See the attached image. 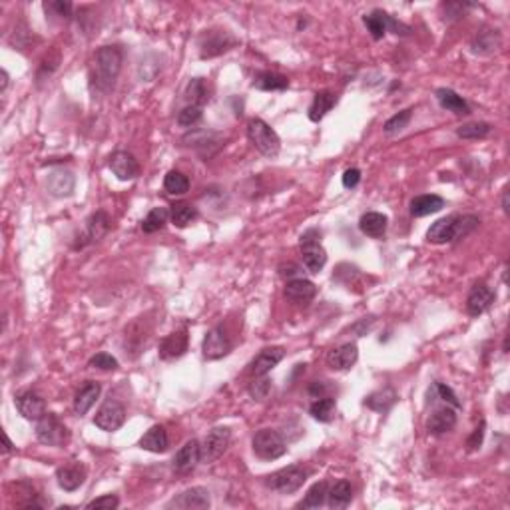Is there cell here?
<instances>
[{
    "label": "cell",
    "instance_id": "cell-47",
    "mask_svg": "<svg viewBox=\"0 0 510 510\" xmlns=\"http://www.w3.org/2000/svg\"><path fill=\"white\" fill-rule=\"evenodd\" d=\"M433 391L439 395V399H441V401H445L446 405H451V407H455V409H460V401H458V397H456L455 391H453L451 387H446L445 383H434Z\"/></svg>",
    "mask_w": 510,
    "mask_h": 510
},
{
    "label": "cell",
    "instance_id": "cell-34",
    "mask_svg": "<svg viewBox=\"0 0 510 510\" xmlns=\"http://www.w3.org/2000/svg\"><path fill=\"white\" fill-rule=\"evenodd\" d=\"M337 412V402L333 397H321V399H315L309 407V415L313 417L315 421L319 423H329L333 421Z\"/></svg>",
    "mask_w": 510,
    "mask_h": 510
},
{
    "label": "cell",
    "instance_id": "cell-8",
    "mask_svg": "<svg viewBox=\"0 0 510 510\" xmlns=\"http://www.w3.org/2000/svg\"><path fill=\"white\" fill-rule=\"evenodd\" d=\"M236 44H238V40L228 30H206L199 36L197 46H199V56L206 60V58H216V56L226 54Z\"/></svg>",
    "mask_w": 510,
    "mask_h": 510
},
{
    "label": "cell",
    "instance_id": "cell-42",
    "mask_svg": "<svg viewBox=\"0 0 510 510\" xmlns=\"http://www.w3.org/2000/svg\"><path fill=\"white\" fill-rule=\"evenodd\" d=\"M185 98H187V102H190L192 106H199V108H202V106L206 104L209 96H207V88L202 78H194V80L187 84Z\"/></svg>",
    "mask_w": 510,
    "mask_h": 510
},
{
    "label": "cell",
    "instance_id": "cell-48",
    "mask_svg": "<svg viewBox=\"0 0 510 510\" xmlns=\"http://www.w3.org/2000/svg\"><path fill=\"white\" fill-rule=\"evenodd\" d=\"M120 506V499L116 494H104L100 499L90 500L86 504V509H98V510H114Z\"/></svg>",
    "mask_w": 510,
    "mask_h": 510
},
{
    "label": "cell",
    "instance_id": "cell-41",
    "mask_svg": "<svg viewBox=\"0 0 510 510\" xmlns=\"http://www.w3.org/2000/svg\"><path fill=\"white\" fill-rule=\"evenodd\" d=\"M163 187H166V192L170 194V196H184L187 194V190H190V180H187V175H184L182 172H168L166 178H163Z\"/></svg>",
    "mask_w": 510,
    "mask_h": 510
},
{
    "label": "cell",
    "instance_id": "cell-30",
    "mask_svg": "<svg viewBox=\"0 0 510 510\" xmlns=\"http://www.w3.org/2000/svg\"><path fill=\"white\" fill-rule=\"evenodd\" d=\"M337 104V94H333L331 90H321L315 94L313 102L309 106V120L311 122H321L325 118L327 114L333 110V106Z\"/></svg>",
    "mask_w": 510,
    "mask_h": 510
},
{
    "label": "cell",
    "instance_id": "cell-39",
    "mask_svg": "<svg viewBox=\"0 0 510 510\" xmlns=\"http://www.w3.org/2000/svg\"><path fill=\"white\" fill-rule=\"evenodd\" d=\"M395 401H397V393L393 391V389H381V391L369 395L365 405L369 409H373V411L387 412L395 405Z\"/></svg>",
    "mask_w": 510,
    "mask_h": 510
},
{
    "label": "cell",
    "instance_id": "cell-14",
    "mask_svg": "<svg viewBox=\"0 0 510 510\" xmlns=\"http://www.w3.org/2000/svg\"><path fill=\"white\" fill-rule=\"evenodd\" d=\"M199 463H202V443L192 439L175 453L172 467L178 475H190Z\"/></svg>",
    "mask_w": 510,
    "mask_h": 510
},
{
    "label": "cell",
    "instance_id": "cell-43",
    "mask_svg": "<svg viewBox=\"0 0 510 510\" xmlns=\"http://www.w3.org/2000/svg\"><path fill=\"white\" fill-rule=\"evenodd\" d=\"M411 118H412V110L411 108L402 110V112L395 114L393 118H389L385 122V128H383V130H385V134H389V136L399 134V132H402L407 126H409Z\"/></svg>",
    "mask_w": 510,
    "mask_h": 510
},
{
    "label": "cell",
    "instance_id": "cell-55",
    "mask_svg": "<svg viewBox=\"0 0 510 510\" xmlns=\"http://www.w3.org/2000/svg\"><path fill=\"white\" fill-rule=\"evenodd\" d=\"M309 395H311L313 399H321V397H327V395H325V385H319V383H311V387H309Z\"/></svg>",
    "mask_w": 510,
    "mask_h": 510
},
{
    "label": "cell",
    "instance_id": "cell-44",
    "mask_svg": "<svg viewBox=\"0 0 510 510\" xmlns=\"http://www.w3.org/2000/svg\"><path fill=\"white\" fill-rule=\"evenodd\" d=\"M202 116H204V112H202L199 106L187 104V106L178 114V124H180L182 128H194L196 124L202 122Z\"/></svg>",
    "mask_w": 510,
    "mask_h": 510
},
{
    "label": "cell",
    "instance_id": "cell-58",
    "mask_svg": "<svg viewBox=\"0 0 510 510\" xmlns=\"http://www.w3.org/2000/svg\"><path fill=\"white\" fill-rule=\"evenodd\" d=\"M6 86H8V74H6V70H2V88H0V90L4 92Z\"/></svg>",
    "mask_w": 510,
    "mask_h": 510
},
{
    "label": "cell",
    "instance_id": "cell-46",
    "mask_svg": "<svg viewBox=\"0 0 510 510\" xmlns=\"http://www.w3.org/2000/svg\"><path fill=\"white\" fill-rule=\"evenodd\" d=\"M270 391H272V383H270V379H265V377H260V379L253 381L250 385V395L253 399H257V401H265Z\"/></svg>",
    "mask_w": 510,
    "mask_h": 510
},
{
    "label": "cell",
    "instance_id": "cell-28",
    "mask_svg": "<svg viewBox=\"0 0 510 510\" xmlns=\"http://www.w3.org/2000/svg\"><path fill=\"white\" fill-rule=\"evenodd\" d=\"M168 446H170V439H168V433H166L162 424H153L152 429H148L140 439V448L156 453V455L166 453Z\"/></svg>",
    "mask_w": 510,
    "mask_h": 510
},
{
    "label": "cell",
    "instance_id": "cell-52",
    "mask_svg": "<svg viewBox=\"0 0 510 510\" xmlns=\"http://www.w3.org/2000/svg\"><path fill=\"white\" fill-rule=\"evenodd\" d=\"M485 427H487V423L480 421V424L475 429V433L470 434V439L467 441L468 451H477L478 446L482 445V439H485Z\"/></svg>",
    "mask_w": 510,
    "mask_h": 510
},
{
    "label": "cell",
    "instance_id": "cell-22",
    "mask_svg": "<svg viewBox=\"0 0 510 510\" xmlns=\"http://www.w3.org/2000/svg\"><path fill=\"white\" fill-rule=\"evenodd\" d=\"M76 187V178L68 170H54L46 180V190L54 197H68L74 194Z\"/></svg>",
    "mask_w": 510,
    "mask_h": 510
},
{
    "label": "cell",
    "instance_id": "cell-5",
    "mask_svg": "<svg viewBox=\"0 0 510 510\" xmlns=\"http://www.w3.org/2000/svg\"><path fill=\"white\" fill-rule=\"evenodd\" d=\"M321 231L319 229H307L301 236V255H303V265L307 272L317 273L325 267L327 263V251L321 245Z\"/></svg>",
    "mask_w": 510,
    "mask_h": 510
},
{
    "label": "cell",
    "instance_id": "cell-18",
    "mask_svg": "<svg viewBox=\"0 0 510 510\" xmlns=\"http://www.w3.org/2000/svg\"><path fill=\"white\" fill-rule=\"evenodd\" d=\"M84 480H86V467L80 463H70L56 470V482L66 492L78 490L84 485Z\"/></svg>",
    "mask_w": 510,
    "mask_h": 510
},
{
    "label": "cell",
    "instance_id": "cell-27",
    "mask_svg": "<svg viewBox=\"0 0 510 510\" xmlns=\"http://www.w3.org/2000/svg\"><path fill=\"white\" fill-rule=\"evenodd\" d=\"M389 228V217L383 216L379 211H367L359 219V229L367 236V238H383L385 231Z\"/></svg>",
    "mask_w": 510,
    "mask_h": 510
},
{
    "label": "cell",
    "instance_id": "cell-17",
    "mask_svg": "<svg viewBox=\"0 0 510 510\" xmlns=\"http://www.w3.org/2000/svg\"><path fill=\"white\" fill-rule=\"evenodd\" d=\"M492 301H494V291L490 289L489 285L485 282L475 283V285L470 287V291H468V297H467L468 315L478 317L480 313H485L490 305H492Z\"/></svg>",
    "mask_w": 510,
    "mask_h": 510
},
{
    "label": "cell",
    "instance_id": "cell-33",
    "mask_svg": "<svg viewBox=\"0 0 510 510\" xmlns=\"http://www.w3.org/2000/svg\"><path fill=\"white\" fill-rule=\"evenodd\" d=\"M253 88L263 90V92H282L289 88V80L283 74L272 72V70H265V72H257L253 76Z\"/></svg>",
    "mask_w": 510,
    "mask_h": 510
},
{
    "label": "cell",
    "instance_id": "cell-56",
    "mask_svg": "<svg viewBox=\"0 0 510 510\" xmlns=\"http://www.w3.org/2000/svg\"><path fill=\"white\" fill-rule=\"evenodd\" d=\"M2 441H4V448H2V453H4V455H11V453H14V445L11 443L8 434L2 433Z\"/></svg>",
    "mask_w": 510,
    "mask_h": 510
},
{
    "label": "cell",
    "instance_id": "cell-20",
    "mask_svg": "<svg viewBox=\"0 0 510 510\" xmlns=\"http://www.w3.org/2000/svg\"><path fill=\"white\" fill-rule=\"evenodd\" d=\"M285 299L291 301L295 305H307L311 303L317 295V287L313 282L303 279V277H297V279H289L285 285Z\"/></svg>",
    "mask_w": 510,
    "mask_h": 510
},
{
    "label": "cell",
    "instance_id": "cell-51",
    "mask_svg": "<svg viewBox=\"0 0 510 510\" xmlns=\"http://www.w3.org/2000/svg\"><path fill=\"white\" fill-rule=\"evenodd\" d=\"M44 8L46 11H54L56 16H62V18H70L72 16V4L70 2H48V4H44Z\"/></svg>",
    "mask_w": 510,
    "mask_h": 510
},
{
    "label": "cell",
    "instance_id": "cell-54",
    "mask_svg": "<svg viewBox=\"0 0 510 510\" xmlns=\"http://www.w3.org/2000/svg\"><path fill=\"white\" fill-rule=\"evenodd\" d=\"M301 273V267L297 265V263H283V265H279V275L282 277H289V279H297V275Z\"/></svg>",
    "mask_w": 510,
    "mask_h": 510
},
{
    "label": "cell",
    "instance_id": "cell-1",
    "mask_svg": "<svg viewBox=\"0 0 510 510\" xmlns=\"http://www.w3.org/2000/svg\"><path fill=\"white\" fill-rule=\"evenodd\" d=\"M122 62H124V52L120 46H102L94 54V62L90 68L92 88H96L102 94H108L118 80Z\"/></svg>",
    "mask_w": 510,
    "mask_h": 510
},
{
    "label": "cell",
    "instance_id": "cell-38",
    "mask_svg": "<svg viewBox=\"0 0 510 510\" xmlns=\"http://www.w3.org/2000/svg\"><path fill=\"white\" fill-rule=\"evenodd\" d=\"M168 219H170V209L168 207H153L152 211L144 217L141 229H144V233H156V231L166 228Z\"/></svg>",
    "mask_w": 510,
    "mask_h": 510
},
{
    "label": "cell",
    "instance_id": "cell-29",
    "mask_svg": "<svg viewBox=\"0 0 510 510\" xmlns=\"http://www.w3.org/2000/svg\"><path fill=\"white\" fill-rule=\"evenodd\" d=\"M100 393H102V387H100L98 383H94V381L84 383L78 389L76 397H74V409H76L78 415H86L94 407V402L98 401Z\"/></svg>",
    "mask_w": 510,
    "mask_h": 510
},
{
    "label": "cell",
    "instance_id": "cell-16",
    "mask_svg": "<svg viewBox=\"0 0 510 510\" xmlns=\"http://www.w3.org/2000/svg\"><path fill=\"white\" fill-rule=\"evenodd\" d=\"M14 405H16V411L28 421H40L46 415V402L40 395H36L33 391L18 393L14 397Z\"/></svg>",
    "mask_w": 510,
    "mask_h": 510
},
{
    "label": "cell",
    "instance_id": "cell-24",
    "mask_svg": "<svg viewBox=\"0 0 510 510\" xmlns=\"http://www.w3.org/2000/svg\"><path fill=\"white\" fill-rule=\"evenodd\" d=\"M283 355H285L283 347L263 349L260 355L250 363V375H253V377H265L273 367H277V363L282 361Z\"/></svg>",
    "mask_w": 510,
    "mask_h": 510
},
{
    "label": "cell",
    "instance_id": "cell-31",
    "mask_svg": "<svg viewBox=\"0 0 510 510\" xmlns=\"http://www.w3.org/2000/svg\"><path fill=\"white\" fill-rule=\"evenodd\" d=\"M445 207V199L436 194H424V196H417L411 202V216L424 217L436 214Z\"/></svg>",
    "mask_w": 510,
    "mask_h": 510
},
{
    "label": "cell",
    "instance_id": "cell-45",
    "mask_svg": "<svg viewBox=\"0 0 510 510\" xmlns=\"http://www.w3.org/2000/svg\"><path fill=\"white\" fill-rule=\"evenodd\" d=\"M88 367L98 371H116L118 369V359L112 357L110 353H96L88 361Z\"/></svg>",
    "mask_w": 510,
    "mask_h": 510
},
{
    "label": "cell",
    "instance_id": "cell-6",
    "mask_svg": "<svg viewBox=\"0 0 510 510\" xmlns=\"http://www.w3.org/2000/svg\"><path fill=\"white\" fill-rule=\"evenodd\" d=\"M253 453L255 456H260L261 460H275L287 453V445L283 441V436L273 429H261L257 433L253 434Z\"/></svg>",
    "mask_w": 510,
    "mask_h": 510
},
{
    "label": "cell",
    "instance_id": "cell-7",
    "mask_svg": "<svg viewBox=\"0 0 510 510\" xmlns=\"http://www.w3.org/2000/svg\"><path fill=\"white\" fill-rule=\"evenodd\" d=\"M36 439L48 446H64L70 439V433L66 429V424L52 415L46 412L40 421H36Z\"/></svg>",
    "mask_w": 510,
    "mask_h": 510
},
{
    "label": "cell",
    "instance_id": "cell-4",
    "mask_svg": "<svg viewBox=\"0 0 510 510\" xmlns=\"http://www.w3.org/2000/svg\"><path fill=\"white\" fill-rule=\"evenodd\" d=\"M309 478V470L299 465L282 468L277 473H272L270 477L263 478L267 489L275 490L279 494H291L295 490H299L305 485V480Z\"/></svg>",
    "mask_w": 510,
    "mask_h": 510
},
{
    "label": "cell",
    "instance_id": "cell-25",
    "mask_svg": "<svg viewBox=\"0 0 510 510\" xmlns=\"http://www.w3.org/2000/svg\"><path fill=\"white\" fill-rule=\"evenodd\" d=\"M187 331L182 329V331H174L170 335L163 339L160 343V357L163 361H172V359H180L187 351Z\"/></svg>",
    "mask_w": 510,
    "mask_h": 510
},
{
    "label": "cell",
    "instance_id": "cell-37",
    "mask_svg": "<svg viewBox=\"0 0 510 510\" xmlns=\"http://www.w3.org/2000/svg\"><path fill=\"white\" fill-rule=\"evenodd\" d=\"M327 482L325 480H321V482H315L311 489L307 490V494H305V499L297 504V509H319V506H323L327 500Z\"/></svg>",
    "mask_w": 510,
    "mask_h": 510
},
{
    "label": "cell",
    "instance_id": "cell-53",
    "mask_svg": "<svg viewBox=\"0 0 510 510\" xmlns=\"http://www.w3.org/2000/svg\"><path fill=\"white\" fill-rule=\"evenodd\" d=\"M359 182H361V172H359L357 168H349L347 172L343 174V185H345L347 190L357 187Z\"/></svg>",
    "mask_w": 510,
    "mask_h": 510
},
{
    "label": "cell",
    "instance_id": "cell-32",
    "mask_svg": "<svg viewBox=\"0 0 510 510\" xmlns=\"http://www.w3.org/2000/svg\"><path fill=\"white\" fill-rule=\"evenodd\" d=\"M351 500H353V487H351L349 480H339L327 492V504H329V509L333 510L347 509Z\"/></svg>",
    "mask_w": 510,
    "mask_h": 510
},
{
    "label": "cell",
    "instance_id": "cell-15",
    "mask_svg": "<svg viewBox=\"0 0 510 510\" xmlns=\"http://www.w3.org/2000/svg\"><path fill=\"white\" fill-rule=\"evenodd\" d=\"M108 166L110 170H112V174L116 175L118 180H122V182H130V180H136L140 175V163H138V160L130 152H124V150L112 153Z\"/></svg>",
    "mask_w": 510,
    "mask_h": 510
},
{
    "label": "cell",
    "instance_id": "cell-35",
    "mask_svg": "<svg viewBox=\"0 0 510 510\" xmlns=\"http://www.w3.org/2000/svg\"><path fill=\"white\" fill-rule=\"evenodd\" d=\"M170 217H172V224H174V226H178V228H187L197 217V209L192 206V204L178 202V204L170 207Z\"/></svg>",
    "mask_w": 510,
    "mask_h": 510
},
{
    "label": "cell",
    "instance_id": "cell-12",
    "mask_svg": "<svg viewBox=\"0 0 510 510\" xmlns=\"http://www.w3.org/2000/svg\"><path fill=\"white\" fill-rule=\"evenodd\" d=\"M110 228H112V221H110V216L106 211H96V214H92V216L86 219V229H84V233L78 238L82 239V241L74 245V250H82V248H86L88 243H96V241H100V239L108 233Z\"/></svg>",
    "mask_w": 510,
    "mask_h": 510
},
{
    "label": "cell",
    "instance_id": "cell-50",
    "mask_svg": "<svg viewBox=\"0 0 510 510\" xmlns=\"http://www.w3.org/2000/svg\"><path fill=\"white\" fill-rule=\"evenodd\" d=\"M387 33L397 34V36H409L412 30L411 26H407L405 22L397 21V18H393L391 14H389V18H387Z\"/></svg>",
    "mask_w": 510,
    "mask_h": 510
},
{
    "label": "cell",
    "instance_id": "cell-57",
    "mask_svg": "<svg viewBox=\"0 0 510 510\" xmlns=\"http://www.w3.org/2000/svg\"><path fill=\"white\" fill-rule=\"evenodd\" d=\"M502 209H504V214H509V187L502 190Z\"/></svg>",
    "mask_w": 510,
    "mask_h": 510
},
{
    "label": "cell",
    "instance_id": "cell-3",
    "mask_svg": "<svg viewBox=\"0 0 510 510\" xmlns=\"http://www.w3.org/2000/svg\"><path fill=\"white\" fill-rule=\"evenodd\" d=\"M248 138L253 144V148L265 158H275L282 150V140L277 136V132L273 130L267 122L261 118L250 120L248 124Z\"/></svg>",
    "mask_w": 510,
    "mask_h": 510
},
{
    "label": "cell",
    "instance_id": "cell-36",
    "mask_svg": "<svg viewBox=\"0 0 510 510\" xmlns=\"http://www.w3.org/2000/svg\"><path fill=\"white\" fill-rule=\"evenodd\" d=\"M387 18H389V14L385 11H379V8L363 16V22H365L367 30L375 40H381L387 34Z\"/></svg>",
    "mask_w": 510,
    "mask_h": 510
},
{
    "label": "cell",
    "instance_id": "cell-40",
    "mask_svg": "<svg viewBox=\"0 0 510 510\" xmlns=\"http://www.w3.org/2000/svg\"><path fill=\"white\" fill-rule=\"evenodd\" d=\"M492 132V124L489 122H473V124H465L460 128H456V136L463 140H482L490 136Z\"/></svg>",
    "mask_w": 510,
    "mask_h": 510
},
{
    "label": "cell",
    "instance_id": "cell-21",
    "mask_svg": "<svg viewBox=\"0 0 510 510\" xmlns=\"http://www.w3.org/2000/svg\"><path fill=\"white\" fill-rule=\"evenodd\" d=\"M500 44H502V38H500L499 30L485 26V28H480V30L473 36L470 50L478 56H490L499 50Z\"/></svg>",
    "mask_w": 510,
    "mask_h": 510
},
{
    "label": "cell",
    "instance_id": "cell-49",
    "mask_svg": "<svg viewBox=\"0 0 510 510\" xmlns=\"http://www.w3.org/2000/svg\"><path fill=\"white\" fill-rule=\"evenodd\" d=\"M473 4H463V2H448L443 4V11H445V21H456L465 14V8H470Z\"/></svg>",
    "mask_w": 510,
    "mask_h": 510
},
{
    "label": "cell",
    "instance_id": "cell-26",
    "mask_svg": "<svg viewBox=\"0 0 510 510\" xmlns=\"http://www.w3.org/2000/svg\"><path fill=\"white\" fill-rule=\"evenodd\" d=\"M434 96H436V102L441 104V108L448 110V112H453L456 116H468L470 114V106H468V102L463 96H458L455 90H451V88H439L436 92H434Z\"/></svg>",
    "mask_w": 510,
    "mask_h": 510
},
{
    "label": "cell",
    "instance_id": "cell-23",
    "mask_svg": "<svg viewBox=\"0 0 510 510\" xmlns=\"http://www.w3.org/2000/svg\"><path fill=\"white\" fill-rule=\"evenodd\" d=\"M359 359V349L355 343H345L339 347L331 349L327 355V365L333 371H347L351 369Z\"/></svg>",
    "mask_w": 510,
    "mask_h": 510
},
{
    "label": "cell",
    "instance_id": "cell-11",
    "mask_svg": "<svg viewBox=\"0 0 510 510\" xmlns=\"http://www.w3.org/2000/svg\"><path fill=\"white\" fill-rule=\"evenodd\" d=\"M124 421H126V407L116 399H108L100 407L96 417H94V424L106 433L118 431L120 427L124 424Z\"/></svg>",
    "mask_w": 510,
    "mask_h": 510
},
{
    "label": "cell",
    "instance_id": "cell-9",
    "mask_svg": "<svg viewBox=\"0 0 510 510\" xmlns=\"http://www.w3.org/2000/svg\"><path fill=\"white\" fill-rule=\"evenodd\" d=\"M231 445V431L228 427H216L211 429L202 443V460L204 463H214L219 456L228 451Z\"/></svg>",
    "mask_w": 510,
    "mask_h": 510
},
{
    "label": "cell",
    "instance_id": "cell-19",
    "mask_svg": "<svg viewBox=\"0 0 510 510\" xmlns=\"http://www.w3.org/2000/svg\"><path fill=\"white\" fill-rule=\"evenodd\" d=\"M455 427H456V412H455V407H451V405H445V407L434 409L433 415H431L429 421H427V429H429V433L434 434V436H443V434L451 433Z\"/></svg>",
    "mask_w": 510,
    "mask_h": 510
},
{
    "label": "cell",
    "instance_id": "cell-13",
    "mask_svg": "<svg viewBox=\"0 0 510 510\" xmlns=\"http://www.w3.org/2000/svg\"><path fill=\"white\" fill-rule=\"evenodd\" d=\"M211 500H209V490L204 487H194V489L184 490L182 494H178L175 499L168 502V509L178 510H204L209 509Z\"/></svg>",
    "mask_w": 510,
    "mask_h": 510
},
{
    "label": "cell",
    "instance_id": "cell-10",
    "mask_svg": "<svg viewBox=\"0 0 510 510\" xmlns=\"http://www.w3.org/2000/svg\"><path fill=\"white\" fill-rule=\"evenodd\" d=\"M231 349H233V343H231V339H229L226 329L221 325L209 329L206 337H204V343H202L204 357L209 359V361H217V359L226 357V355H229Z\"/></svg>",
    "mask_w": 510,
    "mask_h": 510
},
{
    "label": "cell",
    "instance_id": "cell-2",
    "mask_svg": "<svg viewBox=\"0 0 510 510\" xmlns=\"http://www.w3.org/2000/svg\"><path fill=\"white\" fill-rule=\"evenodd\" d=\"M478 226V219L475 216H446L441 217L439 221H434L431 229L427 231V239L431 243L443 245L451 243L458 238L468 236L473 229Z\"/></svg>",
    "mask_w": 510,
    "mask_h": 510
}]
</instances>
